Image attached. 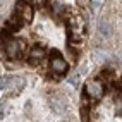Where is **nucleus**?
I'll return each instance as SVG.
<instances>
[{"label":"nucleus","instance_id":"obj_1","mask_svg":"<svg viewBox=\"0 0 122 122\" xmlns=\"http://www.w3.org/2000/svg\"><path fill=\"white\" fill-rule=\"evenodd\" d=\"M24 77L21 76H5L2 77V91H4V96H14L21 93V89L24 88Z\"/></svg>","mask_w":122,"mask_h":122},{"label":"nucleus","instance_id":"obj_2","mask_svg":"<svg viewBox=\"0 0 122 122\" xmlns=\"http://www.w3.org/2000/svg\"><path fill=\"white\" fill-rule=\"evenodd\" d=\"M67 28H69V35L74 41H81L84 38V29H86V24L83 21V17L79 15H74L67 21Z\"/></svg>","mask_w":122,"mask_h":122},{"label":"nucleus","instance_id":"obj_3","mask_svg":"<svg viewBox=\"0 0 122 122\" xmlns=\"http://www.w3.org/2000/svg\"><path fill=\"white\" fill-rule=\"evenodd\" d=\"M105 93V86L100 79H96V81H89V83L84 86V95L88 96V98H91V100H98L102 98Z\"/></svg>","mask_w":122,"mask_h":122},{"label":"nucleus","instance_id":"obj_4","mask_svg":"<svg viewBox=\"0 0 122 122\" xmlns=\"http://www.w3.org/2000/svg\"><path fill=\"white\" fill-rule=\"evenodd\" d=\"M21 50H22V43L17 41L14 38H7L5 40V53L9 59H17L21 55Z\"/></svg>","mask_w":122,"mask_h":122},{"label":"nucleus","instance_id":"obj_5","mask_svg":"<svg viewBox=\"0 0 122 122\" xmlns=\"http://www.w3.org/2000/svg\"><path fill=\"white\" fill-rule=\"evenodd\" d=\"M50 107L55 113H59V115H66L69 112V103H67V100H64L62 96H52L50 98Z\"/></svg>","mask_w":122,"mask_h":122},{"label":"nucleus","instance_id":"obj_6","mask_svg":"<svg viewBox=\"0 0 122 122\" xmlns=\"http://www.w3.org/2000/svg\"><path fill=\"white\" fill-rule=\"evenodd\" d=\"M50 69L57 74H66L67 69H69V64L66 62V59H62L60 55L53 53L52 55V60H50Z\"/></svg>","mask_w":122,"mask_h":122},{"label":"nucleus","instance_id":"obj_7","mask_svg":"<svg viewBox=\"0 0 122 122\" xmlns=\"http://www.w3.org/2000/svg\"><path fill=\"white\" fill-rule=\"evenodd\" d=\"M29 59H33V60H41V59H45V50H43L40 45L31 46V50H29Z\"/></svg>","mask_w":122,"mask_h":122},{"label":"nucleus","instance_id":"obj_8","mask_svg":"<svg viewBox=\"0 0 122 122\" xmlns=\"http://www.w3.org/2000/svg\"><path fill=\"white\" fill-rule=\"evenodd\" d=\"M21 17H22V21H31L33 19V7H31L29 4H24L22 7H21Z\"/></svg>","mask_w":122,"mask_h":122},{"label":"nucleus","instance_id":"obj_9","mask_svg":"<svg viewBox=\"0 0 122 122\" xmlns=\"http://www.w3.org/2000/svg\"><path fill=\"white\" fill-rule=\"evenodd\" d=\"M50 7H52V10H53V14H62L64 12V5L60 4V2H50Z\"/></svg>","mask_w":122,"mask_h":122},{"label":"nucleus","instance_id":"obj_10","mask_svg":"<svg viewBox=\"0 0 122 122\" xmlns=\"http://www.w3.org/2000/svg\"><path fill=\"white\" fill-rule=\"evenodd\" d=\"M98 29H100V33H102L103 36H108V35H110V26H108L105 21H102V22L98 24Z\"/></svg>","mask_w":122,"mask_h":122},{"label":"nucleus","instance_id":"obj_11","mask_svg":"<svg viewBox=\"0 0 122 122\" xmlns=\"http://www.w3.org/2000/svg\"><path fill=\"white\" fill-rule=\"evenodd\" d=\"M112 77H113V72L112 71H103L100 74V81H102V83H103V81H110Z\"/></svg>","mask_w":122,"mask_h":122},{"label":"nucleus","instance_id":"obj_12","mask_svg":"<svg viewBox=\"0 0 122 122\" xmlns=\"http://www.w3.org/2000/svg\"><path fill=\"white\" fill-rule=\"evenodd\" d=\"M62 122H72V120L71 119H66V120H62Z\"/></svg>","mask_w":122,"mask_h":122},{"label":"nucleus","instance_id":"obj_13","mask_svg":"<svg viewBox=\"0 0 122 122\" xmlns=\"http://www.w3.org/2000/svg\"><path fill=\"white\" fill-rule=\"evenodd\" d=\"M119 107H120V110H122V100H120V103H119Z\"/></svg>","mask_w":122,"mask_h":122}]
</instances>
